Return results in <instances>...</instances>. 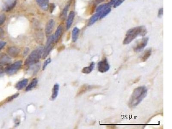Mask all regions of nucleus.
Wrapping results in <instances>:
<instances>
[{"instance_id": "obj_28", "label": "nucleus", "mask_w": 172, "mask_h": 129, "mask_svg": "<svg viewBox=\"0 0 172 129\" xmlns=\"http://www.w3.org/2000/svg\"><path fill=\"white\" fill-rule=\"evenodd\" d=\"M19 93H16V94H14V95H12V96H11V97H9L8 99H7V100L8 102H10V101H12V100H14L15 98H17V97L19 96Z\"/></svg>"}, {"instance_id": "obj_29", "label": "nucleus", "mask_w": 172, "mask_h": 129, "mask_svg": "<svg viewBox=\"0 0 172 129\" xmlns=\"http://www.w3.org/2000/svg\"><path fill=\"white\" fill-rule=\"evenodd\" d=\"M6 16L5 15H1L0 16V25H2L4 23L6 20Z\"/></svg>"}, {"instance_id": "obj_2", "label": "nucleus", "mask_w": 172, "mask_h": 129, "mask_svg": "<svg viewBox=\"0 0 172 129\" xmlns=\"http://www.w3.org/2000/svg\"><path fill=\"white\" fill-rule=\"evenodd\" d=\"M147 30L144 26H140L130 29L126 32L123 41V45H128L139 36H144Z\"/></svg>"}, {"instance_id": "obj_13", "label": "nucleus", "mask_w": 172, "mask_h": 129, "mask_svg": "<svg viewBox=\"0 0 172 129\" xmlns=\"http://www.w3.org/2000/svg\"><path fill=\"white\" fill-rule=\"evenodd\" d=\"M74 16H75V13L74 11H71L68 15V18L67 21L66 23V29H67L68 30L73 23L74 20Z\"/></svg>"}, {"instance_id": "obj_5", "label": "nucleus", "mask_w": 172, "mask_h": 129, "mask_svg": "<svg viewBox=\"0 0 172 129\" xmlns=\"http://www.w3.org/2000/svg\"><path fill=\"white\" fill-rule=\"evenodd\" d=\"M54 36L51 35L48 37V39L46 43V45L43 50V55H42V58L43 59L46 58L47 56L51 52V50L53 49L54 45Z\"/></svg>"}, {"instance_id": "obj_10", "label": "nucleus", "mask_w": 172, "mask_h": 129, "mask_svg": "<svg viewBox=\"0 0 172 129\" xmlns=\"http://www.w3.org/2000/svg\"><path fill=\"white\" fill-rule=\"evenodd\" d=\"M7 51L10 56L12 57H16L20 54V51L17 47H11L8 48Z\"/></svg>"}, {"instance_id": "obj_24", "label": "nucleus", "mask_w": 172, "mask_h": 129, "mask_svg": "<svg viewBox=\"0 0 172 129\" xmlns=\"http://www.w3.org/2000/svg\"><path fill=\"white\" fill-rule=\"evenodd\" d=\"M125 1V0H111L109 4L111 6H113L114 7L116 8L120 5Z\"/></svg>"}, {"instance_id": "obj_17", "label": "nucleus", "mask_w": 172, "mask_h": 129, "mask_svg": "<svg viewBox=\"0 0 172 129\" xmlns=\"http://www.w3.org/2000/svg\"><path fill=\"white\" fill-rule=\"evenodd\" d=\"M28 83V80L27 79H24V80L20 81L18 82L16 85V89L18 90H21L23 89L24 87H26Z\"/></svg>"}, {"instance_id": "obj_26", "label": "nucleus", "mask_w": 172, "mask_h": 129, "mask_svg": "<svg viewBox=\"0 0 172 129\" xmlns=\"http://www.w3.org/2000/svg\"><path fill=\"white\" fill-rule=\"evenodd\" d=\"M69 7V5H67L65 7L64 9L63 10L61 15V18L63 19V20H65V18H66L67 13Z\"/></svg>"}, {"instance_id": "obj_16", "label": "nucleus", "mask_w": 172, "mask_h": 129, "mask_svg": "<svg viewBox=\"0 0 172 129\" xmlns=\"http://www.w3.org/2000/svg\"><path fill=\"white\" fill-rule=\"evenodd\" d=\"M37 4L42 9L47 10L48 8L49 0H36Z\"/></svg>"}, {"instance_id": "obj_22", "label": "nucleus", "mask_w": 172, "mask_h": 129, "mask_svg": "<svg viewBox=\"0 0 172 129\" xmlns=\"http://www.w3.org/2000/svg\"><path fill=\"white\" fill-rule=\"evenodd\" d=\"M79 32H80V30L77 27L74 28L72 30V40L73 42H76V40L78 39Z\"/></svg>"}, {"instance_id": "obj_30", "label": "nucleus", "mask_w": 172, "mask_h": 129, "mask_svg": "<svg viewBox=\"0 0 172 129\" xmlns=\"http://www.w3.org/2000/svg\"><path fill=\"white\" fill-rule=\"evenodd\" d=\"M4 35V30L0 28V39L2 38Z\"/></svg>"}, {"instance_id": "obj_27", "label": "nucleus", "mask_w": 172, "mask_h": 129, "mask_svg": "<svg viewBox=\"0 0 172 129\" xmlns=\"http://www.w3.org/2000/svg\"><path fill=\"white\" fill-rule=\"evenodd\" d=\"M51 62V58H48L47 59V60L45 61L44 62V63L43 64V70H45V69H46V67L48 64H50V63Z\"/></svg>"}, {"instance_id": "obj_35", "label": "nucleus", "mask_w": 172, "mask_h": 129, "mask_svg": "<svg viewBox=\"0 0 172 129\" xmlns=\"http://www.w3.org/2000/svg\"><path fill=\"white\" fill-rule=\"evenodd\" d=\"M29 49L28 48H26V50H25V51H24V56H26V55H27L28 53H29Z\"/></svg>"}, {"instance_id": "obj_14", "label": "nucleus", "mask_w": 172, "mask_h": 129, "mask_svg": "<svg viewBox=\"0 0 172 129\" xmlns=\"http://www.w3.org/2000/svg\"><path fill=\"white\" fill-rule=\"evenodd\" d=\"M94 86H93L88 85H84L81 86L79 89L78 93V95H82L83 93H85L87 91L94 88Z\"/></svg>"}, {"instance_id": "obj_8", "label": "nucleus", "mask_w": 172, "mask_h": 129, "mask_svg": "<svg viewBox=\"0 0 172 129\" xmlns=\"http://www.w3.org/2000/svg\"><path fill=\"white\" fill-rule=\"evenodd\" d=\"M16 0H3V10L5 11H9L14 8L16 5Z\"/></svg>"}, {"instance_id": "obj_3", "label": "nucleus", "mask_w": 172, "mask_h": 129, "mask_svg": "<svg viewBox=\"0 0 172 129\" xmlns=\"http://www.w3.org/2000/svg\"><path fill=\"white\" fill-rule=\"evenodd\" d=\"M43 47H37L29 56L25 62L26 66H30L38 63L43 52Z\"/></svg>"}, {"instance_id": "obj_25", "label": "nucleus", "mask_w": 172, "mask_h": 129, "mask_svg": "<svg viewBox=\"0 0 172 129\" xmlns=\"http://www.w3.org/2000/svg\"><path fill=\"white\" fill-rule=\"evenodd\" d=\"M37 63L33 64V65H32V66H30L31 70L32 73L33 74L37 73L38 70H39L40 68V64H37Z\"/></svg>"}, {"instance_id": "obj_20", "label": "nucleus", "mask_w": 172, "mask_h": 129, "mask_svg": "<svg viewBox=\"0 0 172 129\" xmlns=\"http://www.w3.org/2000/svg\"><path fill=\"white\" fill-rule=\"evenodd\" d=\"M59 88H60V86L58 84H56L54 85L52 97H51V99L52 100H55L57 97L58 95Z\"/></svg>"}, {"instance_id": "obj_6", "label": "nucleus", "mask_w": 172, "mask_h": 129, "mask_svg": "<svg viewBox=\"0 0 172 129\" xmlns=\"http://www.w3.org/2000/svg\"><path fill=\"white\" fill-rule=\"evenodd\" d=\"M110 65L106 58H104L98 63V72L103 73H106L110 70Z\"/></svg>"}, {"instance_id": "obj_19", "label": "nucleus", "mask_w": 172, "mask_h": 129, "mask_svg": "<svg viewBox=\"0 0 172 129\" xmlns=\"http://www.w3.org/2000/svg\"><path fill=\"white\" fill-rule=\"evenodd\" d=\"M152 53V50L151 48H149L146 50V51L144 53L143 55L141 58L142 61L143 62H145L146 61L148 60L149 58L150 57Z\"/></svg>"}, {"instance_id": "obj_12", "label": "nucleus", "mask_w": 172, "mask_h": 129, "mask_svg": "<svg viewBox=\"0 0 172 129\" xmlns=\"http://www.w3.org/2000/svg\"><path fill=\"white\" fill-rule=\"evenodd\" d=\"M63 27L61 25H60L57 29L54 35V42L57 43L58 42L60 38L61 37L62 33Z\"/></svg>"}, {"instance_id": "obj_18", "label": "nucleus", "mask_w": 172, "mask_h": 129, "mask_svg": "<svg viewBox=\"0 0 172 129\" xmlns=\"http://www.w3.org/2000/svg\"><path fill=\"white\" fill-rule=\"evenodd\" d=\"M100 16V13L99 12H97V13L93 15L90 19L88 23V26H90L93 25L98 20V19H99Z\"/></svg>"}, {"instance_id": "obj_9", "label": "nucleus", "mask_w": 172, "mask_h": 129, "mask_svg": "<svg viewBox=\"0 0 172 129\" xmlns=\"http://www.w3.org/2000/svg\"><path fill=\"white\" fill-rule=\"evenodd\" d=\"M11 58L4 53H0V65H7L11 62Z\"/></svg>"}, {"instance_id": "obj_32", "label": "nucleus", "mask_w": 172, "mask_h": 129, "mask_svg": "<svg viewBox=\"0 0 172 129\" xmlns=\"http://www.w3.org/2000/svg\"><path fill=\"white\" fill-rule=\"evenodd\" d=\"M163 8H161L159 10V11H158V16L159 17H161L162 15H163Z\"/></svg>"}, {"instance_id": "obj_15", "label": "nucleus", "mask_w": 172, "mask_h": 129, "mask_svg": "<svg viewBox=\"0 0 172 129\" xmlns=\"http://www.w3.org/2000/svg\"><path fill=\"white\" fill-rule=\"evenodd\" d=\"M95 66V63L93 62H92L89 66H87L83 68L82 70V73L84 74H90L94 69Z\"/></svg>"}, {"instance_id": "obj_23", "label": "nucleus", "mask_w": 172, "mask_h": 129, "mask_svg": "<svg viewBox=\"0 0 172 129\" xmlns=\"http://www.w3.org/2000/svg\"><path fill=\"white\" fill-rule=\"evenodd\" d=\"M111 6H109L107 7V8L103 10L102 11H100V12H98L100 13V16L99 19H102V18L105 17V16H107V15L111 12Z\"/></svg>"}, {"instance_id": "obj_4", "label": "nucleus", "mask_w": 172, "mask_h": 129, "mask_svg": "<svg viewBox=\"0 0 172 129\" xmlns=\"http://www.w3.org/2000/svg\"><path fill=\"white\" fill-rule=\"evenodd\" d=\"M23 62L20 60L7 66L5 69V72L10 75H12L17 73L22 66Z\"/></svg>"}, {"instance_id": "obj_11", "label": "nucleus", "mask_w": 172, "mask_h": 129, "mask_svg": "<svg viewBox=\"0 0 172 129\" xmlns=\"http://www.w3.org/2000/svg\"><path fill=\"white\" fill-rule=\"evenodd\" d=\"M54 26V20H51L48 21L46 26L45 33L47 35H50L53 32V29Z\"/></svg>"}, {"instance_id": "obj_21", "label": "nucleus", "mask_w": 172, "mask_h": 129, "mask_svg": "<svg viewBox=\"0 0 172 129\" xmlns=\"http://www.w3.org/2000/svg\"><path fill=\"white\" fill-rule=\"evenodd\" d=\"M37 82H38V81H37V78H34L31 82L27 86L26 91H29L34 89L37 85Z\"/></svg>"}, {"instance_id": "obj_7", "label": "nucleus", "mask_w": 172, "mask_h": 129, "mask_svg": "<svg viewBox=\"0 0 172 129\" xmlns=\"http://www.w3.org/2000/svg\"><path fill=\"white\" fill-rule=\"evenodd\" d=\"M148 37H144L140 41H138L136 46L134 47V51L135 52H140L146 48L148 43Z\"/></svg>"}, {"instance_id": "obj_1", "label": "nucleus", "mask_w": 172, "mask_h": 129, "mask_svg": "<svg viewBox=\"0 0 172 129\" xmlns=\"http://www.w3.org/2000/svg\"><path fill=\"white\" fill-rule=\"evenodd\" d=\"M147 93L148 89L146 86H140L136 88L129 99L128 103L129 107L133 108L137 107L146 98Z\"/></svg>"}, {"instance_id": "obj_33", "label": "nucleus", "mask_w": 172, "mask_h": 129, "mask_svg": "<svg viewBox=\"0 0 172 129\" xmlns=\"http://www.w3.org/2000/svg\"><path fill=\"white\" fill-rule=\"evenodd\" d=\"M55 8V6L54 4H51V6H50V12H52L54 11V10Z\"/></svg>"}, {"instance_id": "obj_31", "label": "nucleus", "mask_w": 172, "mask_h": 129, "mask_svg": "<svg viewBox=\"0 0 172 129\" xmlns=\"http://www.w3.org/2000/svg\"><path fill=\"white\" fill-rule=\"evenodd\" d=\"M6 45V43L5 42H4V41H0V50L3 48Z\"/></svg>"}, {"instance_id": "obj_34", "label": "nucleus", "mask_w": 172, "mask_h": 129, "mask_svg": "<svg viewBox=\"0 0 172 129\" xmlns=\"http://www.w3.org/2000/svg\"><path fill=\"white\" fill-rule=\"evenodd\" d=\"M4 73V69L2 65H0V75H2Z\"/></svg>"}]
</instances>
